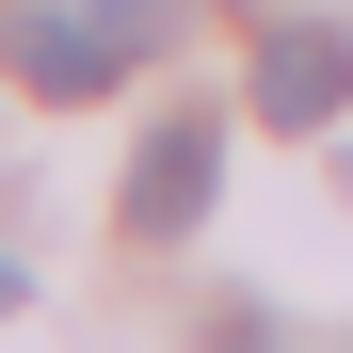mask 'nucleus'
Listing matches in <instances>:
<instances>
[{"label": "nucleus", "instance_id": "obj_1", "mask_svg": "<svg viewBox=\"0 0 353 353\" xmlns=\"http://www.w3.org/2000/svg\"><path fill=\"white\" fill-rule=\"evenodd\" d=\"M161 32H176V17H145V0H17V32H0V48H17L32 97H112Z\"/></svg>", "mask_w": 353, "mask_h": 353}, {"label": "nucleus", "instance_id": "obj_2", "mask_svg": "<svg viewBox=\"0 0 353 353\" xmlns=\"http://www.w3.org/2000/svg\"><path fill=\"white\" fill-rule=\"evenodd\" d=\"M257 112H273V129H337V112H353V32L273 17L257 32Z\"/></svg>", "mask_w": 353, "mask_h": 353}, {"label": "nucleus", "instance_id": "obj_3", "mask_svg": "<svg viewBox=\"0 0 353 353\" xmlns=\"http://www.w3.org/2000/svg\"><path fill=\"white\" fill-rule=\"evenodd\" d=\"M209 176H225V129H161L129 161V241H193L209 225Z\"/></svg>", "mask_w": 353, "mask_h": 353}, {"label": "nucleus", "instance_id": "obj_4", "mask_svg": "<svg viewBox=\"0 0 353 353\" xmlns=\"http://www.w3.org/2000/svg\"><path fill=\"white\" fill-rule=\"evenodd\" d=\"M17 289H32V273H17V257H0V321H17Z\"/></svg>", "mask_w": 353, "mask_h": 353}]
</instances>
